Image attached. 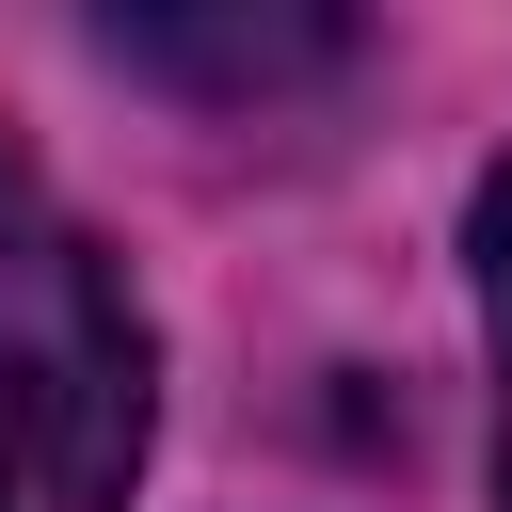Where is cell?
<instances>
[{
	"instance_id": "3957f363",
	"label": "cell",
	"mask_w": 512,
	"mask_h": 512,
	"mask_svg": "<svg viewBox=\"0 0 512 512\" xmlns=\"http://www.w3.org/2000/svg\"><path fill=\"white\" fill-rule=\"evenodd\" d=\"M464 256H480V320H496V512H512V160L480 176V208H464Z\"/></svg>"
},
{
	"instance_id": "7a4b0ae2",
	"label": "cell",
	"mask_w": 512,
	"mask_h": 512,
	"mask_svg": "<svg viewBox=\"0 0 512 512\" xmlns=\"http://www.w3.org/2000/svg\"><path fill=\"white\" fill-rule=\"evenodd\" d=\"M96 48L128 80H176L208 112H256L288 80H336L352 64V16H304V0H256V16H96Z\"/></svg>"
},
{
	"instance_id": "6da1fadb",
	"label": "cell",
	"mask_w": 512,
	"mask_h": 512,
	"mask_svg": "<svg viewBox=\"0 0 512 512\" xmlns=\"http://www.w3.org/2000/svg\"><path fill=\"white\" fill-rule=\"evenodd\" d=\"M160 432V352L128 272L48 224L0 208V512H128Z\"/></svg>"
}]
</instances>
